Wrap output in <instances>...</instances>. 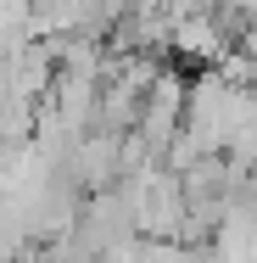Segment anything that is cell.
<instances>
[{
  "instance_id": "obj_1",
  "label": "cell",
  "mask_w": 257,
  "mask_h": 263,
  "mask_svg": "<svg viewBox=\"0 0 257 263\" xmlns=\"http://www.w3.org/2000/svg\"><path fill=\"white\" fill-rule=\"evenodd\" d=\"M185 101H190V79L179 73V67H162V79H156L151 90H146V101H140V123H134V135L151 146L156 157L173 146V135L185 129Z\"/></svg>"
}]
</instances>
